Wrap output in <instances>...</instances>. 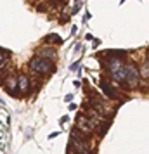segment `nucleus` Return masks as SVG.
<instances>
[{
    "instance_id": "obj_5",
    "label": "nucleus",
    "mask_w": 149,
    "mask_h": 154,
    "mask_svg": "<svg viewBox=\"0 0 149 154\" xmlns=\"http://www.w3.org/2000/svg\"><path fill=\"white\" fill-rule=\"evenodd\" d=\"M36 56L45 57V59H49V61H52V63H56V61H57V52L54 50L52 45H49V47H42V49L38 50V54H36Z\"/></svg>"
},
{
    "instance_id": "obj_2",
    "label": "nucleus",
    "mask_w": 149,
    "mask_h": 154,
    "mask_svg": "<svg viewBox=\"0 0 149 154\" xmlns=\"http://www.w3.org/2000/svg\"><path fill=\"white\" fill-rule=\"evenodd\" d=\"M29 69L33 71L35 75L47 76V75H50L54 71V64H52V61L49 63V59H45V57L35 56L29 59Z\"/></svg>"
},
{
    "instance_id": "obj_9",
    "label": "nucleus",
    "mask_w": 149,
    "mask_h": 154,
    "mask_svg": "<svg viewBox=\"0 0 149 154\" xmlns=\"http://www.w3.org/2000/svg\"><path fill=\"white\" fill-rule=\"evenodd\" d=\"M7 59H9V56H7V57H5V49H2V64H0V66H2V71L5 69V64H7V63H9Z\"/></svg>"
},
{
    "instance_id": "obj_3",
    "label": "nucleus",
    "mask_w": 149,
    "mask_h": 154,
    "mask_svg": "<svg viewBox=\"0 0 149 154\" xmlns=\"http://www.w3.org/2000/svg\"><path fill=\"white\" fill-rule=\"evenodd\" d=\"M97 123L94 121L90 116H87L85 112H80L78 114V119H76V130H80L82 133H85L87 137H90L95 130Z\"/></svg>"
},
{
    "instance_id": "obj_7",
    "label": "nucleus",
    "mask_w": 149,
    "mask_h": 154,
    "mask_svg": "<svg viewBox=\"0 0 149 154\" xmlns=\"http://www.w3.org/2000/svg\"><path fill=\"white\" fill-rule=\"evenodd\" d=\"M101 90H102V94H106V97H107V99H113V100H114V99H118V94L113 90V87L107 83L104 78L101 80Z\"/></svg>"
},
{
    "instance_id": "obj_1",
    "label": "nucleus",
    "mask_w": 149,
    "mask_h": 154,
    "mask_svg": "<svg viewBox=\"0 0 149 154\" xmlns=\"http://www.w3.org/2000/svg\"><path fill=\"white\" fill-rule=\"evenodd\" d=\"M70 147L75 149L76 154H92L90 149V142L87 139L85 133H82L80 130H73L70 135Z\"/></svg>"
},
{
    "instance_id": "obj_6",
    "label": "nucleus",
    "mask_w": 149,
    "mask_h": 154,
    "mask_svg": "<svg viewBox=\"0 0 149 154\" xmlns=\"http://www.w3.org/2000/svg\"><path fill=\"white\" fill-rule=\"evenodd\" d=\"M29 88H31V85H29V80H28V76L26 75H19L17 76V90H19V94H28L29 92Z\"/></svg>"
},
{
    "instance_id": "obj_4",
    "label": "nucleus",
    "mask_w": 149,
    "mask_h": 154,
    "mask_svg": "<svg viewBox=\"0 0 149 154\" xmlns=\"http://www.w3.org/2000/svg\"><path fill=\"white\" fill-rule=\"evenodd\" d=\"M141 71L135 68V64H127V83L132 87V88H135V87H139V83H141Z\"/></svg>"
},
{
    "instance_id": "obj_8",
    "label": "nucleus",
    "mask_w": 149,
    "mask_h": 154,
    "mask_svg": "<svg viewBox=\"0 0 149 154\" xmlns=\"http://www.w3.org/2000/svg\"><path fill=\"white\" fill-rule=\"evenodd\" d=\"M43 42H47L49 45H59V43H63V38L61 36H57L56 33H50L43 38Z\"/></svg>"
}]
</instances>
